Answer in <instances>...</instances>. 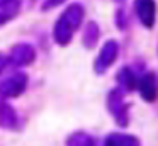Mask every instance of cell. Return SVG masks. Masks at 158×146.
I'll return each mask as SVG.
<instances>
[{
  "mask_svg": "<svg viewBox=\"0 0 158 146\" xmlns=\"http://www.w3.org/2000/svg\"><path fill=\"white\" fill-rule=\"evenodd\" d=\"M83 15H85V10H83L82 3H72L70 7H66V10L60 15V19L53 26L55 43L60 46H68V43L73 37V32L82 26Z\"/></svg>",
  "mask_w": 158,
  "mask_h": 146,
  "instance_id": "cell-1",
  "label": "cell"
},
{
  "mask_svg": "<svg viewBox=\"0 0 158 146\" xmlns=\"http://www.w3.org/2000/svg\"><path fill=\"white\" fill-rule=\"evenodd\" d=\"M107 109L114 117V121L117 122V126L126 127L129 119H127V105L124 104V90L117 87L107 94Z\"/></svg>",
  "mask_w": 158,
  "mask_h": 146,
  "instance_id": "cell-2",
  "label": "cell"
},
{
  "mask_svg": "<svg viewBox=\"0 0 158 146\" xmlns=\"http://www.w3.org/2000/svg\"><path fill=\"white\" fill-rule=\"evenodd\" d=\"M27 75L24 71H15L10 77H7L4 81H0V97L4 98H14L19 97L27 88Z\"/></svg>",
  "mask_w": 158,
  "mask_h": 146,
  "instance_id": "cell-3",
  "label": "cell"
},
{
  "mask_svg": "<svg viewBox=\"0 0 158 146\" xmlns=\"http://www.w3.org/2000/svg\"><path fill=\"white\" fill-rule=\"evenodd\" d=\"M117 54H119V44H117L114 39H109L102 46L99 56L95 58V61H94V71H95L97 75L106 73L107 68L112 66V63L116 61Z\"/></svg>",
  "mask_w": 158,
  "mask_h": 146,
  "instance_id": "cell-4",
  "label": "cell"
},
{
  "mask_svg": "<svg viewBox=\"0 0 158 146\" xmlns=\"http://www.w3.org/2000/svg\"><path fill=\"white\" fill-rule=\"evenodd\" d=\"M36 60V49L29 43H19L12 46L10 56H9V63L14 66H29Z\"/></svg>",
  "mask_w": 158,
  "mask_h": 146,
  "instance_id": "cell-5",
  "label": "cell"
},
{
  "mask_svg": "<svg viewBox=\"0 0 158 146\" xmlns=\"http://www.w3.org/2000/svg\"><path fill=\"white\" fill-rule=\"evenodd\" d=\"M134 12L146 29H151L156 20V2L155 0H134Z\"/></svg>",
  "mask_w": 158,
  "mask_h": 146,
  "instance_id": "cell-6",
  "label": "cell"
},
{
  "mask_svg": "<svg viewBox=\"0 0 158 146\" xmlns=\"http://www.w3.org/2000/svg\"><path fill=\"white\" fill-rule=\"evenodd\" d=\"M136 88L139 90V95L144 102H155L158 95V88H156V77L155 73L148 71V73L141 75L136 81Z\"/></svg>",
  "mask_w": 158,
  "mask_h": 146,
  "instance_id": "cell-7",
  "label": "cell"
},
{
  "mask_svg": "<svg viewBox=\"0 0 158 146\" xmlns=\"http://www.w3.org/2000/svg\"><path fill=\"white\" fill-rule=\"evenodd\" d=\"M0 127L7 129V131H17L19 127L17 112L5 100H0Z\"/></svg>",
  "mask_w": 158,
  "mask_h": 146,
  "instance_id": "cell-8",
  "label": "cell"
},
{
  "mask_svg": "<svg viewBox=\"0 0 158 146\" xmlns=\"http://www.w3.org/2000/svg\"><path fill=\"white\" fill-rule=\"evenodd\" d=\"M22 0H0V26L15 19L21 12Z\"/></svg>",
  "mask_w": 158,
  "mask_h": 146,
  "instance_id": "cell-9",
  "label": "cell"
},
{
  "mask_svg": "<svg viewBox=\"0 0 158 146\" xmlns=\"http://www.w3.org/2000/svg\"><path fill=\"white\" fill-rule=\"evenodd\" d=\"M106 146H139L141 141L133 134H126V132H110L104 139Z\"/></svg>",
  "mask_w": 158,
  "mask_h": 146,
  "instance_id": "cell-10",
  "label": "cell"
},
{
  "mask_svg": "<svg viewBox=\"0 0 158 146\" xmlns=\"http://www.w3.org/2000/svg\"><path fill=\"white\" fill-rule=\"evenodd\" d=\"M116 80H117V85H119L121 90L124 92H131L136 88V81H138V77L129 66H123L116 75Z\"/></svg>",
  "mask_w": 158,
  "mask_h": 146,
  "instance_id": "cell-11",
  "label": "cell"
},
{
  "mask_svg": "<svg viewBox=\"0 0 158 146\" xmlns=\"http://www.w3.org/2000/svg\"><path fill=\"white\" fill-rule=\"evenodd\" d=\"M99 37H100V27L97 22L90 20L87 22L85 26V31H83V36H82V43H83V48L87 49H94L99 43Z\"/></svg>",
  "mask_w": 158,
  "mask_h": 146,
  "instance_id": "cell-12",
  "label": "cell"
},
{
  "mask_svg": "<svg viewBox=\"0 0 158 146\" xmlns=\"http://www.w3.org/2000/svg\"><path fill=\"white\" fill-rule=\"evenodd\" d=\"M65 143L66 144H72V146H94V144H97V139L92 134H89V132L77 131L73 134H70Z\"/></svg>",
  "mask_w": 158,
  "mask_h": 146,
  "instance_id": "cell-13",
  "label": "cell"
},
{
  "mask_svg": "<svg viewBox=\"0 0 158 146\" xmlns=\"http://www.w3.org/2000/svg\"><path fill=\"white\" fill-rule=\"evenodd\" d=\"M126 12H124L123 9H119L116 12V24H117V27H119V29H126L127 27V19H126Z\"/></svg>",
  "mask_w": 158,
  "mask_h": 146,
  "instance_id": "cell-14",
  "label": "cell"
},
{
  "mask_svg": "<svg viewBox=\"0 0 158 146\" xmlns=\"http://www.w3.org/2000/svg\"><path fill=\"white\" fill-rule=\"evenodd\" d=\"M65 2L66 0H44L43 5H41V10L43 12H48V10H53L55 7L61 5V3H65Z\"/></svg>",
  "mask_w": 158,
  "mask_h": 146,
  "instance_id": "cell-15",
  "label": "cell"
},
{
  "mask_svg": "<svg viewBox=\"0 0 158 146\" xmlns=\"http://www.w3.org/2000/svg\"><path fill=\"white\" fill-rule=\"evenodd\" d=\"M9 65V58L7 56H4V54L0 53V73L5 70V66Z\"/></svg>",
  "mask_w": 158,
  "mask_h": 146,
  "instance_id": "cell-16",
  "label": "cell"
},
{
  "mask_svg": "<svg viewBox=\"0 0 158 146\" xmlns=\"http://www.w3.org/2000/svg\"><path fill=\"white\" fill-rule=\"evenodd\" d=\"M116 2H119V3H121V2H124V0H116Z\"/></svg>",
  "mask_w": 158,
  "mask_h": 146,
  "instance_id": "cell-17",
  "label": "cell"
}]
</instances>
